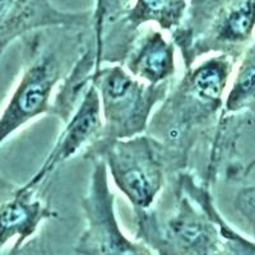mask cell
<instances>
[{
  "mask_svg": "<svg viewBox=\"0 0 255 255\" xmlns=\"http://www.w3.org/2000/svg\"><path fill=\"white\" fill-rule=\"evenodd\" d=\"M235 63L218 54L186 69L152 114L147 134L162 145L167 167L184 168L199 134L217 122Z\"/></svg>",
  "mask_w": 255,
  "mask_h": 255,
  "instance_id": "1",
  "label": "cell"
},
{
  "mask_svg": "<svg viewBox=\"0 0 255 255\" xmlns=\"http://www.w3.org/2000/svg\"><path fill=\"white\" fill-rule=\"evenodd\" d=\"M91 82L101 100L102 130L100 136L86 148L84 158H101L109 145L129 139L147 131L153 109L166 99L172 81L148 84L139 81L123 65H101L93 70Z\"/></svg>",
  "mask_w": 255,
  "mask_h": 255,
  "instance_id": "2",
  "label": "cell"
},
{
  "mask_svg": "<svg viewBox=\"0 0 255 255\" xmlns=\"http://www.w3.org/2000/svg\"><path fill=\"white\" fill-rule=\"evenodd\" d=\"M29 56L17 87L0 114V145L15 131L42 114L54 115V90L72 72L84 51L78 42L64 47L29 44Z\"/></svg>",
  "mask_w": 255,
  "mask_h": 255,
  "instance_id": "3",
  "label": "cell"
},
{
  "mask_svg": "<svg viewBox=\"0 0 255 255\" xmlns=\"http://www.w3.org/2000/svg\"><path fill=\"white\" fill-rule=\"evenodd\" d=\"M108 170L135 211L152 208L166 179L162 145L148 134L114 142L102 153Z\"/></svg>",
  "mask_w": 255,
  "mask_h": 255,
  "instance_id": "4",
  "label": "cell"
},
{
  "mask_svg": "<svg viewBox=\"0 0 255 255\" xmlns=\"http://www.w3.org/2000/svg\"><path fill=\"white\" fill-rule=\"evenodd\" d=\"M83 209L87 226L76 250L81 255H152L143 244L131 241L123 234L115 216V199L108 180L104 159L92 161Z\"/></svg>",
  "mask_w": 255,
  "mask_h": 255,
  "instance_id": "5",
  "label": "cell"
},
{
  "mask_svg": "<svg viewBox=\"0 0 255 255\" xmlns=\"http://www.w3.org/2000/svg\"><path fill=\"white\" fill-rule=\"evenodd\" d=\"M101 100L96 87L90 83L79 100L72 116L64 123V128L55 145L46 157L42 166L31 179L20 186L26 190H37L40 185L59 165L84 148L90 147L99 138L102 130Z\"/></svg>",
  "mask_w": 255,
  "mask_h": 255,
  "instance_id": "6",
  "label": "cell"
},
{
  "mask_svg": "<svg viewBox=\"0 0 255 255\" xmlns=\"http://www.w3.org/2000/svg\"><path fill=\"white\" fill-rule=\"evenodd\" d=\"M131 76L148 84H161L172 81L176 73L175 46L153 32L131 46L124 63Z\"/></svg>",
  "mask_w": 255,
  "mask_h": 255,
  "instance_id": "7",
  "label": "cell"
},
{
  "mask_svg": "<svg viewBox=\"0 0 255 255\" xmlns=\"http://www.w3.org/2000/svg\"><path fill=\"white\" fill-rule=\"evenodd\" d=\"M55 216L36 197V190L15 189L10 199L0 204V249L14 238L28 239L42 221Z\"/></svg>",
  "mask_w": 255,
  "mask_h": 255,
  "instance_id": "8",
  "label": "cell"
},
{
  "mask_svg": "<svg viewBox=\"0 0 255 255\" xmlns=\"http://www.w3.org/2000/svg\"><path fill=\"white\" fill-rule=\"evenodd\" d=\"M61 22V15L45 0H0V56L15 38Z\"/></svg>",
  "mask_w": 255,
  "mask_h": 255,
  "instance_id": "9",
  "label": "cell"
},
{
  "mask_svg": "<svg viewBox=\"0 0 255 255\" xmlns=\"http://www.w3.org/2000/svg\"><path fill=\"white\" fill-rule=\"evenodd\" d=\"M221 245L217 255H255V241L249 240L232 229L222 216L217 213Z\"/></svg>",
  "mask_w": 255,
  "mask_h": 255,
  "instance_id": "10",
  "label": "cell"
},
{
  "mask_svg": "<svg viewBox=\"0 0 255 255\" xmlns=\"http://www.w3.org/2000/svg\"><path fill=\"white\" fill-rule=\"evenodd\" d=\"M234 206L245 229L255 241V185L241 189L236 195Z\"/></svg>",
  "mask_w": 255,
  "mask_h": 255,
  "instance_id": "11",
  "label": "cell"
},
{
  "mask_svg": "<svg viewBox=\"0 0 255 255\" xmlns=\"http://www.w3.org/2000/svg\"><path fill=\"white\" fill-rule=\"evenodd\" d=\"M24 241H26V239H22V238L15 239V243L13 244L12 249H10V252L8 253V255H18V254H19L20 248H22V245H23Z\"/></svg>",
  "mask_w": 255,
  "mask_h": 255,
  "instance_id": "12",
  "label": "cell"
},
{
  "mask_svg": "<svg viewBox=\"0 0 255 255\" xmlns=\"http://www.w3.org/2000/svg\"><path fill=\"white\" fill-rule=\"evenodd\" d=\"M254 166H255V157L252 159V161H250V163L247 166V167H245V170H244V171H245V174H249L253 168H254Z\"/></svg>",
  "mask_w": 255,
  "mask_h": 255,
  "instance_id": "13",
  "label": "cell"
}]
</instances>
